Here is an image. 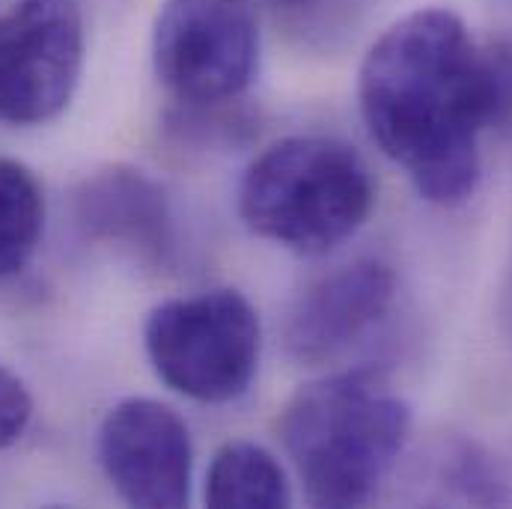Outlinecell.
<instances>
[{
    "label": "cell",
    "mask_w": 512,
    "mask_h": 509,
    "mask_svg": "<svg viewBox=\"0 0 512 509\" xmlns=\"http://www.w3.org/2000/svg\"><path fill=\"white\" fill-rule=\"evenodd\" d=\"M358 102L370 137L432 206L480 182V137L495 128L489 48L450 9H414L370 45Z\"/></svg>",
    "instance_id": "cell-1"
},
{
    "label": "cell",
    "mask_w": 512,
    "mask_h": 509,
    "mask_svg": "<svg viewBox=\"0 0 512 509\" xmlns=\"http://www.w3.org/2000/svg\"><path fill=\"white\" fill-rule=\"evenodd\" d=\"M45 227V194L30 167L0 158V280L33 259Z\"/></svg>",
    "instance_id": "cell-11"
},
{
    "label": "cell",
    "mask_w": 512,
    "mask_h": 509,
    "mask_svg": "<svg viewBox=\"0 0 512 509\" xmlns=\"http://www.w3.org/2000/svg\"><path fill=\"white\" fill-rule=\"evenodd\" d=\"M319 3H322V0H268V6H271L277 15H283V18H304V15H310Z\"/></svg>",
    "instance_id": "cell-14"
},
{
    "label": "cell",
    "mask_w": 512,
    "mask_h": 509,
    "mask_svg": "<svg viewBox=\"0 0 512 509\" xmlns=\"http://www.w3.org/2000/svg\"><path fill=\"white\" fill-rule=\"evenodd\" d=\"M411 408L379 367H355L289 396L277 438L313 507H364L405 450Z\"/></svg>",
    "instance_id": "cell-2"
},
{
    "label": "cell",
    "mask_w": 512,
    "mask_h": 509,
    "mask_svg": "<svg viewBox=\"0 0 512 509\" xmlns=\"http://www.w3.org/2000/svg\"><path fill=\"white\" fill-rule=\"evenodd\" d=\"M444 486L468 504H510L512 492L501 465L477 444H456L441 456Z\"/></svg>",
    "instance_id": "cell-12"
},
{
    "label": "cell",
    "mask_w": 512,
    "mask_h": 509,
    "mask_svg": "<svg viewBox=\"0 0 512 509\" xmlns=\"http://www.w3.org/2000/svg\"><path fill=\"white\" fill-rule=\"evenodd\" d=\"M259 63L251 0H164L152 24L155 78L176 108L233 105Z\"/></svg>",
    "instance_id": "cell-5"
},
{
    "label": "cell",
    "mask_w": 512,
    "mask_h": 509,
    "mask_svg": "<svg viewBox=\"0 0 512 509\" xmlns=\"http://www.w3.org/2000/svg\"><path fill=\"white\" fill-rule=\"evenodd\" d=\"M203 498L215 509H283L292 507V486L265 447L230 441L209 462Z\"/></svg>",
    "instance_id": "cell-10"
},
{
    "label": "cell",
    "mask_w": 512,
    "mask_h": 509,
    "mask_svg": "<svg viewBox=\"0 0 512 509\" xmlns=\"http://www.w3.org/2000/svg\"><path fill=\"white\" fill-rule=\"evenodd\" d=\"M33 420V396L27 384L0 364V450L18 444Z\"/></svg>",
    "instance_id": "cell-13"
},
{
    "label": "cell",
    "mask_w": 512,
    "mask_h": 509,
    "mask_svg": "<svg viewBox=\"0 0 512 509\" xmlns=\"http://www.w3.org/2000/svg\"><path fill=\"white\" fill-rule=\"evenodd\" d=\"M99 462L114 492L131 507L179 509L191 498V432L158 399L128 396L105 414Z\"/></svg>",
    "instance_id": "cell-7"
},
{
    "label": "cell",
    "mask_w": 512,
    "mask_h": 509,
    "mask_svg": "<svg viewBox=\"0 0 512 509\" xmlns=\"http://www.w3.org/2000/svg\"><path fill=\"white\" fill-rule=\"evenodd\" d=\"M143 346L170 390L206 405L233 402L248 393L259 367V313L236 289L170 298L149 310Z\"/></svg>",
    "instance_id": "cell-4"
},
{
    "label": "cell",
    "mask_w": 512,
    "mask_h": 509,
    "mask_svg": "<svg viewBox=\"0 0 512 509\" xmlns=\"http://www.w3.org/2000/svg\"><path fill=\"white\" fill-rule=\"evenodd\" d=\"M396 295V274L379 259H358L313 280L283 325L286 355L298 364H325L382 322Z\"/></svg>",
    "instance_id": "cell-8"
},
{
    "label": "cell",
    "mask_w": 512,
    "mask_h": 509,
    "mask_svg": "<svg viewBox=\"0 0 512 509\" xmlns=\"http://www.w3.org/2000/svg\"><path fill=\"white\" fill-rule=\"evenodd\" d=\"M75 224L87 242L117 248L149 268L167 265L176 251L164 188L131 164H108L78 185Z\"/></svg>",
    "instance_id": "cell-9"
},
{
    "label": "cell",
    "mask_w": 512,
    "mask_h": 509,
    "mask_svg": "<svg viewBox=\"0 0 512 509\" xmlns=\"http://www.w3.org/2000/svg\"><path fill=\"white\" fill-rule=\"evenodd\" d=\"M376 185L355 146L298 134L256 155L239 188L245 227L292 254L322 256L370 218Z\"/></svg>",
    "instance_id": "cell-3"
},
{
    "label": "cell",
    "mask_w": 512,
    "mask_h": 509,
    "mask_svg": "<svg viewBox=\"0 0 512 509\" xmlns=\"http://www.w3.org/2000/svg\"><path fill=\"white\" fill-rule=\"evenodd\" d=\"M84 72V18L75 0H18L0 15V120L60 117Z\"/></svg>",
    "instance_id": "cell-6"
}]
</instances>
